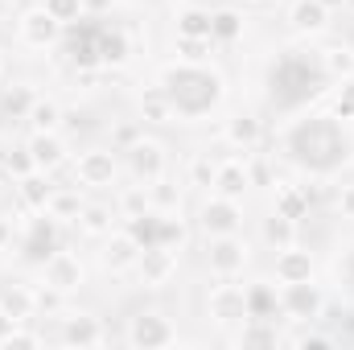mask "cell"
Segmentation results:
<instances>
[{
    "instance_id": "6da1fadb",
    "label": "cell",
    "mask_w": 354,
    "mask_h": 350,
    "mask_svg": "<svg viewBox=\"0 0 354 350\" xmlns=\"http://www.w3.org/2000/svg\"><path fill=\"white\" fill-rule=\"evenodd\" d=\"M284 140H288V157L297 165L313 169V174H334L330 169V157L322 149H330L342 165L351 161V153H354V140L342 132V120L338 116H305L301 124H292L284 132Z\"/></svg>"
},
{
    "instance_id": "7a4b0ae2",
    "label": "cell",
    "mask_w": 354,
    "mask_h": 350,
    "mask_svg": "<svg viewBox=\"0 0 354 350\" xmlns=\"http://www.w3.org/2000/svg\"><path fill=\"white\" fill-rule=\"evenodd\" d=\"M161 87L174 99L177 120H202L223 99V75H214L206 62H174L161 71Z\"/></svg>"
},
{
    "instance_id": "3957f363",
    "label": "cell",
    "mask_w": 354,
    "mask_h": 350,
    "mask_svg": "<svg viewBox=\"0 0 354 350\" xmlns=\"http://www.w3.org/2000/svg\"><path fill=\"white\" fill-rule=\"evenodd\" d=\"M322 313H326V293L313 280L280 284V317H288L292 326H313Z\"/></svg>"
},
{
    "instance_id": "277c9868",
    "label": "cell",
    "mask_w": 354,
    "mask_h": 350,
    "mask_svg": "<svg viewBox=\"0 0 354 350\" xmlns=\"http://www.w3.org/2000/svg\"><path fill=\"white\" fill-rule=\"evenodd\" d=\"M248 260H252V248H248V239L239 231L235 235H210V243H206V268H210V276L235 280V276H243Z\"/></svg>"
},
{
    "instance_id": "5b68a950",
    "label": "cell",
    "mask_w": 354,
    "mask_h": 350,
    "mask_svg": "<svg viewBox=\"0 0 354 350\" xmlns=\"http://www.w3.org/2000/svg\"><path fill=\"white\" fill-rule=\"evenodd\" d=\"M206 317L223 330H235L248 322V288L243 284H231V280H218L206 297Z\"/></svg>"
},
{
    "instance_id": "8992f818",
    "label": "cell",
    "mask_w": 354,
    "mask_h": 350,
    "mask_svg": "<svg viewBox=\"0 0 354 350\" xmlns=\"http://www.w3.org/2000/svg\"><path fill=\"white\" fill-rule=\"evenodd\" d=\"M58 231H62V223H58L50 210H29V219H25V223H21V231H17L21 252H29L33 260L41 264L54 248H58Z\"/></svg>"
},
{
    "instance_id": "52a82bcc",
    "label": "cell",
    "mask_w": 354,
    "mask_h": 350,
    "mask_svg": "<svg viewBox=\"0 0 354 350\" xmlns=\"http://www.w3.org/2000/svg\"><path fill=\"white\" fill-rule=\"evenodd\" d=\"M115 174H120L115 149H87L75 161V181L83 190H107V185H115Z\"/></svg>"
},
{
    "instance_id": "ba28073f",
    "label": "cell",
    "mask_w": 354,
    "mask_h": 350,
    "mask_svg": "<svg viewBox=\"0 0 354 350\" xmlns=\"http://www.w3.org/2000/svg\"><path fill=\"white\" fill-rule=\"evenodd\" d=\"M198 223H202L206 239H210V235H235V231H243V206H239L235 198L214 194V198H206V202H202Z\"/></svg>"
},
{
    "instance_id": "9c48e42d",
    "label": "cell",
    "mask_w": 354,
    "mask_h": 350,
    "mask_svg": "<svg viewBox=\"0 0 354 350\" xmlns=\"http://www.w3.org/2000/svg\"><path fill=\"white\" fill-rule=\"evenodd\" d=\"M124 157H128V174L136 177V181H157V177H165L169 169V157H165V145L161 140H149V136H140L132 149H124Z\"/></svg>"
},
{
    "instance_id": "30bf717a",
    "label": "cell",
    "mask_w": 354,
    "mask_h": 350,
    "mask_svg": "<svg viewBox=\"0 0 354 350\" xmlns=\"http://www.w3.org/2000/svg\"><path fill=\"white\" fill-rule=\"evenodd\" d=\"M41 284H50V288H58V293H75L79 284H83V260L75 256V252H66V248H54L46 260H41Z\"/></svg>"
},
{
    "instance_id": "8fae6325",
    "label": "cell",
    "mask_w": 354,
    "mask_h": 350,
    "mask_svg": "<svg viewBox=\"0 0 354 350\" xmlns=\"http://www.w3.org/2000/svg\"><path fill=\"white\" fill-rule=\"evenodd\" d=\"M62 29H66V25H62V21H54V17L37 4V8H29V12L17 21V42H21V46H29V50H50V46L62 37Z\"/></svg>"
},
{
    "instance_id": "7c38bea8",
    "label": "cell",
    "mask_w": 354,
    "mask_h": 350,
    "mask_svg": "<svg viewBox=\"0 0 354 350\" xmlns=\"http://www.w3.org/2000/svg\"><path fill=\"white\" fill-rule=\"evenodd\" d=\"M140 239L128 231V227H120V231H111L107 235V243H103V252H99V268L103 272H111V276H120V272H132L136 260H140Z\"/></svg>"
},
{
    "instance_id": "4fadbf2b",
    "label": "cell",
    "mask_w": 354,
    "mask_h": 350,
    "mask_svg": "<svg viewBox=\"0 0 354 350\" xmlns=\"http://www.w3.org/2000/svg\"><path fill=\"white\" fill-rule=\"evenodd\" d=\"M174 342H177V330L161 313H136L128 322V347L153 350V347H174Z\"/></svg>"
},
{
    "instance_id": "5bb4252c",
    "label": "cell",
    "mask_w": 354,
    "mask_h": 350,
    "mask_svg": "<svg viewBox=\"0 0 354 350\" xmlns=\"http://www.w3.org/2000/svg\"><path fill=\"white\" fill-rule=\"evenodd\" d=\"M136 272L149 288H165L177 276V248H161V243H149L136 260Z\"/></svg>"
},
{
    "instance_id": "9a60e30c",
    "label": "cell",
    "mask_w": 354,
    "mask_h": 350,
    "mask_svg": "<svg viewBox=\"0 0 354 350\" xmlns=\"http://www.w3.org/2000/svg\"><path fill=\"white\" fill-rule=\"evenodd\" d=\"M210 190H214V194H223V198L243 202V194L252 190L248 153H243V157H227V161H218V165H214V185H210Z\"/></svg>"
},
{
    "instance_id": "2e32d148",
    "label": "cell",
    "mask_w": 354,
    "mask_h": 350,
    "mask_svg": "<svg viewBox=\"0 0 354 350\" xmlns=\"http://www.w3.org/2000/svg\"><path fill=\"white\" fill-rule=\"evenodd\" d=\"M62 342L66 347H103L107 334H103V322L95 313H62Z\"/></svg>"
},
{
    "instance_id": "e0dca14e",
    "label": "cell",
    "mask_w": 354,
    "mask_h": 350,
    "mask_svg": "<svg viewBox=\"0 0 354 350\" xmlns=\"http://www.w3.org/2000/svg\"><path fill=\"white\" fill-rule=\"evenodd\" d=\"M272 276L276 284H297V280H313V256L297 243L280 248L276 252V264H272Z\"/></svg>"
},
{
    "instance_id": "ac0fdd59",
    "label": "cell",
    "mask_w": 354,
    "mask_h": 350,
    "mask_svg": "<svg viewBox=\"0 0 354 350\" xmlns=\"http://www.w3.org/2000/svg\"><path fill=\"white\" fill-rule=\"evenodd\" d=\"M25 149H29V157L41 174H54L58 165H66V140L58 132H33Z\"/></svg>"
},
{
    "instance_id": "d6986e66",
    "label": "cell",
    "mask_w": 354,
    "mask_h": 350,
    "mask_svg": "<svg viewBox=\"0 0 354 350\" xmlns=\"http://www.w3.org/2000/svg\"><path fill=\"white\" fill-rule=\"evenodd\" d=\"M223 140L235 149V153H256L260 149V140H264V124L256 120V116H231L227 120V128H223Z\"/></svg>"
},
{
    "instance_id": "ffe728a7",
    "label": "cell",
    "mask_w": 354,
    "mask_h": 350,
    "mask_svg": "<svg viewBox=\"0 0 354 350\" xmlns=\"http://www.w3.org/2000/svg\"><path fill=\"white\" fill-rule=\"evenodd\" d=\"M235 347L252 350V347H280L284 338H280V330H276V322L272 317H248L243 326H235V338H231Z\"/></svg>"
},
{
    "instance_id": "44dd1931",
    "label": "cell",
    "mask_w": 354,
    "mask_h": 350,
    "mask_svg": "<svg viewBox=\"0 0 354 350\" xmlns=\"http://www.w3.org/2000/svg\"><path fill=\"white\" fill-rule=\"evenodd\" d=\"M0 309H4L12 322H33V317H37L33 284H4V288H0Z\"/></svg>"
},
{
    "instance_id": "7402d4cb",
    "label": "cell",
    "mask_w": 354,
    "mask_h": 350,
    "mask_svg": "<svg viewBox=\"0 0 354 350\" xmlns=\"http://www.w3.org/2000/svg\"><path fill=\"white\" fill-rule=\"evenodd\" d=\"M79 190H83V185L75 181V185H54V194H50V206H46V210H50L62 227H66V223H79V214H83V206H87Z\"/></svg>"
},
{
    "instance_id": "603a6c76",
    "label": "cell",
    "mask_w": 354,
    "mask_h": 350,
    "mask_svg": "<svg viewBox=\"0 0 354 350\" xmlns=\"http://www.w3.org/2000/svg\"><path fill=\"white\" fill-rule=\"evenodd\" d=\"M309 206H313V190L309 185H276V206H272L276 214L301 223L309 214Z\"/></svg>"
},
{
    "instance_id": "cb8c5ba5",
    "label": "cell",
    "mask_w": 354,
    "mask_h": 350,
    "mask_svg": "<svg viewBox=\"0 0 354 350\" xmlns=\"http://www.w3.org/2000/svg\"><path fill=\"white\" fill-rule=\"evenodd\" d=\"M12 185H17V198H21L25 210H46V206H50V194H54L50 174L33 169V174H25L21 181H12Z\"/></svg>"
},
{
    "instance_id": "d4e9b609",
    "label": "cell",
    "mask_w": 354,
    "mask_h": 350,
    "mask_svg": "<svg viewBox=\"0 0 354 350\" xmlns=\"http://www.w3.org/2000/svg\"><path fill=\"white\" fill-rule=\"evenodd\" d=\"M248 288V317H272L280 313V288L272 280H256V284H243Z\"/></svg>"
},
{
    "instance_id": "484cf974",
    "label": "cell",
    "mask_w": 354,
    "mask_h": 350,
    "mask_svg": "<svg viewBox=\"0 0 354 350\" xmlns=\"http://www.w3.org/2000/svg\"><path fill=\"white\" fill-rule=\"evenodd\" d=\"M288 21H292L297 33H322L330 25V8L322 0H297L292 12H288Z\"/></svg>"
},
{
    "instance_id": "4316f807",
    "label": "cell",
    "mask_w": 354,
    "mask_h": 350,
    "mask_svg": "<svg viewBox=\"0 0 354 350\" xmlns=\"http://www.w3.org/2000/svg\"><path fill=\"white\" fill-rule=\"evenodd\" d=\"M210 37H214V46H235L243 37V12L239 8H214L210 12Z\"/></svg>"
},
{
    "instance_id": "83f0119b",
    "label": "cell",
    "mask_w": 354,
    "mask_h": 350,
    "mask_svg": "<svg viewBox=\"0 0 354 350\" xmlns=\"http://www.w3.org/2000/svg\"><path fill=\"white\" fill-rule=\"evenodd\" d=\"M25 120H29V128H33V132H58V128H62V120H66V111H62V103H58V99H41V95H37Z\"/></svg>"
},
{
    "instance_id": "f1b7e54d",
    "label": "cell",
    "mask_w": 354,
    "mask_h": 350,
    "mask_svg": "<svg viewBox=\"0 0 354 350\" xmlns=\"http://www.w3.org/2000/svg\"><path fill=\"white\" fill-rule=\"evenodd\" d=\"M140 120H149V124H169V120H177L174 99L165 95V87H161V83H157V87H149L145 95H140Z\"/></svg>"
},
{
    "instance_id": "f546056e",
    "label": "cell",
    "mask_w": 354,
    "mask_h": 350,
    "mask_svg": "<svg viewBox=\"0 0 354 350\" xmlns=\"http://www.w3.org/2000/svg\"><path fill=\"white\" fill-rule=\"evenodd\" d=\"M260 235H264V243L272 248V252H280V248H288V243H297V223L272 210V214L264 219V227H260Z\"/></svg>"
},
{
    "instance_id": "4dcf8cb0",
    "label": "cell",
    "mask_w": 354,
    "mask_h": 350,
    "mask_svg": "<svg viewBox=\"0 0 354 350\" xmlns=\"http://www.w3.org/2000/svg\"><path fill=\"white\" fill-rule=\"evenodd\" d=\"M322 75L326 79H351L354 75V46H330V50H322Z\"/></svg>"
},
{
    "instance_id": "1f68e13d",
    "label": "cell",
    "mask_w": 354,
    "mask_h": 350,
    "mask_svg": "<svg viewBox=\"0 0 354 350\" xmlns=\"http://www.w3.org/2000/svg\"><path fill=\"white\" fill-rule=\"evenodd\" d=\"M128 37H124V29H111V33H103L99 37V66H124L128 62Z\"/></svg>"
},
{
    "instance_id": "d6a6232c",
    "label": "cell",
    "mask_w": 354,
    "mask_h": 350,
    "mask_svg": "<svg viewBox=\"0 0 354 350\" xmlns=\"http://www.w3.org/2000/svg\"><path fill=\"white\" fill-rule=\"evenodd\" d=\"M115 219H111V210L107 206H83V214H79V231L91 235V239H107L115 227H111Z\"/></svg>"
},
{
    "instance_id": "836d02e7",
    "label": "cell",
    "mask_w": 354,
    "mask_h": 350,
    "mask_svg": "<svg viewBox=\"0 0 354 350\" xmlns=\"http://www.w3.org/2000/svg\"><path fill=\"white\" fill-rule=\"evenodd\" d=\"M149 210H153V202H149V185L145 181L120 190V219H136V214H149Z\"/></svg>"
},
{
    "instance_id": "e575fe53",
    "label": "cell",
    "mask_w": 354,
    "mask_h": 350,
    "mask_svg": "<svg viewBox=\"0 0 354 350\" xmlns=\"http://www.w3.org/2000/svg\"><path fill=\"white\" fill-rule=\"evenodd\" d=\"M149 202H153V210H161V214H177L181 190H177L169 177H157V181H149Z\"/></svg>"
},
{
    "instance_id": "d590c367",
    "label": "cell",
    "mask_w": 354,
    "mask_h": 350,
    "mask_svg": "<svg viewBox=\"0 0 354 350\" xmlns=\"http://www.w3.org/2000/svg\"><path fill=\"white\" fill-rule=\"evenodd\" d=\"M174 54L177 62H206L214 54V37H185V33H177Z\"/></svg>"
},
{
    "instance_id": "8d00e7d4",
    "label": "cell",
    "mask_w": 354,
    "mask_h": 350,
    "mask_svg": "<svg viewBox=\"0 0 354 350\" xmlns=\"http://www.w3.org/2000/svg\"><path fill=\"white\" fill-rule=\"evenodd\" d=\"M153 243L181 252V243H185V223H181L177 214H161V210H157V235H153Z\"/></svg>"
},
{
    "instance_id": "74e56055",
    "label": "cell",
    "mask_w": 354,
    "mask_h": 350,
    "mask_svg": "<svg viewBox=\"0 0 354 350\" xmlns=\"http://www.w3.org/2000/svg\"><path fill=\"white\" fill-rule=\"evenodd\" d=\"M177 33H185V37H210V12L206 8H181L177 12Z\"/></svg>"
},
{
    "instance_id": "f35d334b",
    "label": "cell",
    "mask_w": 354,
    "mask_h": 350,
    "mask_svg": "<svg viewBox=\"0 0 354 350\" xmlns=\"http://www.w3.org/2000/svg\"><path fill=\"white\" fill-rule=\"evenodd\" d=\"M37 165H33V157H29V149H8V153H0V174L12 177V181H21L25 174H33Z\"/></svg>"
},
{
    "instance_id": "ab89813d",
    "label": "cell",
    "mask_w": 354,
    "mask_h": 350,
    "mask_svg": "<svg viewBox=\"0 0 354 350\" xmlns=\"http://www.w3.org/2000/svg\"><path fill=\"white\" fill-rule=\"evenodd\" d=\"M33 91L29 87H12V91H4V99H0V111L4 116H12V120H25L29 116V107H33Z\"/></svg>"
},
{
    "instance_id": "60d3db41",
    "label": "cell",
    "mask_w": 354,
    "mask_h": 350,
    "mask_svg": "<svg viewBox=\"0 0 354 350\" xmlns=\"http://www.w3.org/2000/svg\"><path fill=\"white\" fill-rule=\"evenodd\" d=\"M54 21H62V25H75V21H83L87 17V8H83V0H37Z\"/></svg>"
},
{
    "instance_id": "b9f144b4",
    "label": "cell",
    "mask_w": 354,
    "mask_h": 350,
    "mask_svg": "<svg viewBox=\"0 0 354 350\" xmlns=\"http://www.w3.org/2000/svg\"><path fill=\"white\" fill-rule=\"evenodd\" d=\"M214 165H218V161H210L206 153L189 157V165H185V181L198 185V190H210V185H214Z\"/></svg>"
},
{
    "instance_id": "7bdbcfd3",
    "label": "cell",
    "mask_w": 354,
    "mask_h": 350,
    "mask_svg": "<svg viewBox=\"0 0 354 350\" xmlns=\"http://www.w3.org/2000/svg\"><path fill=\"white\" fill-rule=\"evenodd\" d=\"M33 297H37V313H46V317H58L62 313V305H66V293H58V288H50V284H33Z\"/></svg>"
},
{
    "instance_id": "ee69618b",
    "label": "cell",
    "mask_w": 354,
    "mask_h": 350,
    "mask_svg": "<svg viewBox=\"0 0 354 350\" xmlns=\"http://www.w3.org/2000/svg\"><path fill=\"white\" fill-rule=\"evenodd\" d=\"M334 116H338V120H354V75L351 79H338V91H334Z\"/></svg>"
},
{
    "instance_id": "f6af8a7d",
    "label": "cell",
    "mask_w": 354,
    "mask_h": 350,
    "mask_svg": "<svg viewBox=\"0 0 354 350\" xmlns=\"http://www.w3.org/2000/svg\"><path fill=\"white\" fill-rule=\"evenodd\" d=\"M140 136H145V132H140V124H124V128H115V136H111V149H115V153H124V149H132Z\"/></svg>"
},
{
    "instance_id": "bcb514c9",
    "label": "cell",
    "mask_w": 354,
    "mask_h": 350,
    "mask_svg": "<svg viewBox=\"0 0 354 350\" xmlns=\"http://www.w3.org/2000/svg\"><path fill=\"white\" fill-rule=\"evenodd\" d=\"M338 214H342L346 223H354V181L338 190Z\"/></svg>"
},
{
    "instance_id": "7dc6e473",
    "label": "cell",
    "mask_w": 354,
    "mask_h": 350,
    "mask_svg": "<svg viewBox=\"0 0 354 350\" xmlns=\"http://www.w3.org/2000/svg\"><path fill=\"white\" fill-rule=\"evenodd\" d=\"M288 342H292V347H334V338H326V334H309V330H305V334H292Z\"/></svg>"
},
{
    "instance_id": "c3c4849f",
    "label": "cell",
    "mask_w": 354,
    "mask_h": 350,
    "mask_svg": "<svg viewBox=\"0 0 354 350\" xmlns=\"http://www.w3.org/2000/svg\"><path fill=\"white\" fill-rule=\"evenodd\" d=\"M12 239H17V223L0 214V252H8V248H12Z\"/></svg>"
},
{
    "instance_id": "681fc988",
    "label": "cell",
    "mask_w": 354,
    "mask_h": 350,
    "mask_svg": "<svg viewBox=\"0 0 354 350\" xmlns=\"http://www.w3.org/2000/svg\"><path fill=\"white\" fill-rule=\"evenodd\" d=\"M115 0H83V8H87V17H99V12H107Z\"/></svg>"
},
{
    "instance_id": "f907efd6",
    "label": "cell",
    "mask_w": 354,
    "mask_h": 350,
    "mask_svg": "<svg viewBox=\"0 0 354 350\" xmlns=\"http://www.w3.org/2000/svg\"><path fill=\"white\" fill-rule=\"evenodd\" d=\"M322 4H326V8H330V12H334V8H342V4H346V0H322Z\"/></svg>"
},
{
    "instance_id": "816d5d0a",
    "label": "cell",
    "mask_w": 354,
    "mask_h": 350,
    "mask_svg": "<svg viewBox=\"0 0 354 350\" xmlns=\"http://www.w3.org/2000/svg\"><path fill=\"white\" fill-rule=\"evenodd\" d=\"M4 17H8V0H0V21H4Z\"/></svg>"
},
{
    "instance_id": "f5cc1de1",
    "label": "cell",
    "mask_w": 354,
    "mask_h": 350,
    "mask_svg": "<svg viewBox=\"0 0 354 350\" xmlns=\"http://www.w3.org/2000/svg\"><path fill=\"white\" fill-rule=\"evenodd\" d=\"M4 185H8V177L0 174V198H4Z\"/></svg>"
},
{
    "instance_id": "db71d44e",
    "label": "cell",
    "mask_w": 354,
    "mask_h": 350,
    "mask_svg": "<svg viewBox=\"0 0 354 350\" xmlns=\"http://www.w3.org/2000/svg\"><path fill=\"white\" fill-rule=\"evenodd\" d=\"M256 4H276V0H256Z\"/></svg>"
},
{
    "instance_id": "11a10c76",
    "label": "cell",
    "mask_w": 354,
    "mask_h": 350,
    "mask_svg": "<svg viewBox=\"0 0 354 350\" xmlns=\"http://www.w3.org/2000/svg\"><path fill=\"white\" fill-rule=\"evenodd\" d=\"M0 75H4V62H0Z\"/></svg>"
}]
</instances>
